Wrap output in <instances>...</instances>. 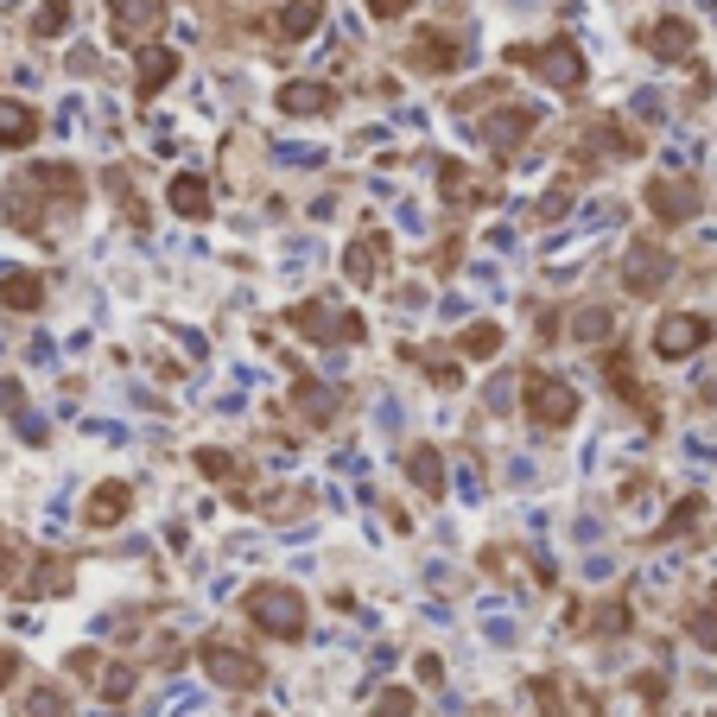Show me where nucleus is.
Here are the masks:
<instances>
[{"mask_svg": "<svg viewBox=\"0 0 717 717\" xmlns=\"http://www.w3.org/2000/svg\"><path fill=\"white\" fill-rule=\"evenodd\" d=\"M248 616H255V629H267V635H280V641H292V635H306V597L299 590H286V585H255L248 597Z\"/></svg>", "mask_w": 717, "mask_h": 717, "instance_id": "obj_1", "label": "nucleus"}, {"mask_svg": "<svg viewBox=\"0 0 717 717\" xmlns=\"http://www.w3.org/2000/svg\"><path fill=\"white\" fill-rule=\"evenodd\" d=\"M698 343H711V318L705 311H666L661 324H654V356H666V362L692 356Z\"/></svg>", "mask_w": 717, "mask_h": 717, "instance_id": "obj_2", "label": "nucleus"}, {"mask_svg": "<svg viewBox=\"0 0 717 717\" xmlns=\"http://www.w3.org/2000/svg\"><path fill=\"white\" fill-rule=\"evenodd\" d=\"M527 419L546 426V432H553V426H571V419H578V394L565 382H553V375H527Z\"/></svg>", "mask_w": 717, "mask_h": 717, "instance_id": "obj_3", "label": "nucleus"}, {"mask_svg": "<svg viewBox=\"0 0 717 717\" xmlns=\"http://www.w3.org/2000/svg\"><path fill=\"white\" fill-rule=\"evenodd\" d=\"M197 661H204L210 679H223V686H235V692H255L260 686V661H255V654H242V648H229V641H204Z\"/></svg>", "mask_w": 717, "mask_h": 717, "instance_id": "obj_4", "label": "nucleus"}, {"mask_svg": "<svg viewBox=\"0 0 717 717\" xmlns=\"http://www.w3.org/2000/svg\"><path fill=\"white\" fill-rule=\"evenodd\" d=\"M514 64H534L546 83H565V89H578L585 83V57L571 52V45H514Z\"/></svg>", "mask_w": 717, "mask_h": 717, "instance_id": "obj_5", "label": "nucleus"}, {"mask_svg": "<svg viewBox=\"0 0 717 717\" xmlns=\"http://www.w3.org/2000/svg\"><path fill=\"white\" fill-rule=\"evenodd\" d=\"M666 280V248H654V242H641V248H629V260H622V292H635V299H654Z\"/></svg>", "mask_w": 717, "mask_h": 717, "instance_id": "obj_6", "label": "nucleus"}, {"mask_svg": "<svg viewBox=\"0 0 717 717\" xmlns=\"http://www.w3.org/2000/svg\"><path fill=\"white\" fill-rule=\"evenodd\" d=\"M698 204H705L698 184H679V179H654V184H648V210H654L661 223H692Z\"/></svg>", "mask_w": 717, "mask_h": 717, "instance_id": "obj_7", "label": "nucleus"}, {"mask_svg": "<svg viewBox=\"0 0 717 717\" xmlns=\"http://www.w3.org/2000/svg\"><path fill=\"white\" fill-rule=\"evenodd\" d=\"M159 26V0H115V13H108V32L133 45V39H153Z\"/></svg>", "mask_w": 717, "mask_h": 717, "instance_id": "obj_8", "label": "nucleus"}, {"mask_svg": "<svg viewBox=\"0 0 717 717\" xmlns=\"http://www.w3.org/2000/svg\"><path fill=\"white\" fill-rule=\"evenodd\" d=\"M458 39H451V32H419V39H413V52H407V64L413 71H451V64H458Z\"/></svg>", "mask_w": 717, "mask_h": 717, "instance_id": "obj_9", "label": "nucleus"}, {"mask_svg": "<svg viewBox=\"0 0 717 717\" xmlns=\"http://www.w3.org/2000/svg\"><path fill=\"white\" fill-rule=\"evenodd\" d=\"M0 306L7 311H39L45 306V280H39V274H0Z\"/></svg>", "mask_w": 717, "mask_h": 717, "instance_id": "obj_10", "label": "nucleus"}, {"mask_svg": "<svg viewBox=\"0 0 717 717\" xmlns=\"http://www.w3.org/2000/svg\"><path fill=\"white\" fill-rule=\"evenodd\" d=\"M128 509H133V502H128V489H121V483H103L96 495H89L83 521H89V527H115V521H121Z\"/></svg>", "mask_w": 717, "mask_h": 717, "instance_id": "obj_11", "label": "nucleus"}, {"mask_svg": "<svg viewBox=\"0 0 717 717\" xmlns=\"http://www.w3.org/2000/svg\"><path fill=\"white\" fill-rule=\"evenodd\" d=\"M331 103H336V96L324 89V83H286V89H280V108H286V115H324Z\"/></svg>", "mask_w": 717, "mask_h": 717, "instance_id": "obj_12", "label": "nucleus"}, {"mask_svg": "<svg viewBox=\"0 0 717 717\" xmlns=\"http://www.w3.org/2000/svg\"><path fill=\"white\" fill-rule=\"evenodd\" d=\"M39 133V115L26 103H0V147H26Z\"/></svg>", "mask_w": 717, "mask_h": 717, "instance_id": "obj_13", "label": "nucleus"}, {"mask_svg": "<svg viewBox=\"0 0 717 717\" xmlns=\"http://www.w3.org/2000/svg\"><path fill=\"white\" fill-rule=\"evenodd\" d=\"M648 45H654V57H666V64H673V57L692 52V26H686V20H661V26L648 32Z\"/></svg>", "mask_w": 717, "mask_h": 717, "instance_id": "obj_14", "label": "nucleus"}, {"mask_svg": "<svg viewBox=\"0 0 717 717\" xmlns=\"http://www.w3.org/2000/svg\"><path fill=\"white\" fill-rule=\"evenodd\" d=\"M382 260H387V242L382 235H362V248H350V280L368 286L375 274H382Z\"/></svg>", "mask_w": 717, "mask_h": 717, "instance_id": "obj_15", "label": "nucleus"}, {"mask_svg": "<svg viewBox=\"0 0 717 717\" xmlns=\"http://www.w3.org/2000/svg\"><path fill=\"white\" fill-rule=\"evenodd\" d=\"M172 210H179V216H204V210H210V184L197 179V172L172 179Z\"/></svg>", "mask_w": 717, "mask_h": 717, "instance_id": "obj_16", "label": "nucleus"}, {"mask_svg": "<svg viewBox=\"0 0 717 717\" xmlns=\"http://www.w3.org/2000/svg\"><path fill=\"white\" fill-rule=\"evenodd\" d=\"M318 20H324V0H292L280 13V39H306V32H318Z\"/></svg>", "mask_w": 717, "mask_h": 717, "instance_id": "obj_17", "label": "nucleus"}, {"mask_svg": "<svg viewBox=\"0 0 717 717\" xmlns=\"http://www.w3.org/2000/svg\"><path fill=\"white\" fill-rule=\"evenodd\" d=\"M407 470H413V483L426 489V495H438V489H445V463H438V451H432V445H413Z\"/></svg>", "mask_w": 717, "mask_h": 717, "instance_id": "obj_18", "label": "nucleus"}, {"mask_svg": "<svg viewBox=\"0 0 717 717\" xmlns=\"http://www.w3.org/2000/svg\"><path fill=\"white\" fill-rule=\"evenodd\" d=\"M610 306H590V311H578V318H571V336H578V343H603V336H610Z\"/></svg>", "mask_w": 717, "mask_h": 717, "instance_id": "obj_19", "label": "nucleus"}, {"mask_svg": "<svg viewBox=\"0 0 717 717\" xmlns=\"http://www.w3.org/2000/svg\"><path fill=\"white\" fill-rule=\"evenodd\" d=\"M458 350L483 362V356H495V350H502V331H495V324H470V331L458 336Z\"/></svg>", "mask_w": 717, "mask_h": 717, "instance_id": "obj_20", "label": "nucleus"}, {"mask_svg": "<svg viewBox=\"0 0 717 717\" xmlns=\"http://www.w3.org/2000/svg\"><path fill=\"white\" fill-rule=\"evenodd\" d=\"M172 71H179V57H172V52H147V57H140V89L153 96L159 83H172Z\"/></svg>", "mask_w": 717, "mask_h": 717, "instance_id": "obj_21", "label": "nucleus"}, {"mask_svg": "<svg viewBox=\"0 0 717 717\" xmlns=\"http://www.w3.org/2000/svg\"><path fill=\"white\" fill-rule=\"evenodd\" d=\"M64 26H71V7H64V0L39 7V20H32V32H39V39H52V32H64Z\"/></svg>", "mask_w": 717, "mask_h": 717, "instance_id": "obj_22", "label": "nucleus"}, {"mask_svg": "<svg viewBox=\"0 0 717 717\" xmlns=\"http://www.w3.org/2000/svg\"><path fill=\"white\" fill-rule=\"evenodd\" d=\"M103 692L115 698V705H121V698L133 692V666H108V673H103Z\"/></svg>", "mask_w": 717, "mask_h": 717, "instance_id": "obj_23", "label": "nucleus"}, {"mask_svg": "<svg viewBox=\"0 0 717 717\" xmlns=\"http://www.w3.org/2000/svg\"><path fill=\"white\" fill-rule=\"evenodd\" d=\"M375 717H413V692H400V686L382 692V711H375Z\"/></svg>", "mask_w": 717, "mask_h": 717, "instance_id": "obj_24", "label": "nucleus"}, {"mask_svg": "<svg viewBox=\"0 0 717 717\" xmlns=\"http://www.w3.org/2000/svg\"><path fill=\"white\" fill-rule=\"evenodd\" d=\"M197 470H210V477H235V458H229V451H204Z\"/></svg>", "mask_w": 717, "mask_h": 717, "instance_id": "obj_25", "label": "nucleus"}, {"mask_svg": "<svg viewBox=\"0 0 717 717\" xmlns=\"http://www.w3.org/2000/svg\"><path fill=\"white\" fill-rule=\"evenodd\" d=\"M368 13H375V20H400V13H407V0H368Z\"/></svg>", "mask_w": 717, "mask_h": 717, "instance_id": "obj_26", "label": "nucleus"}, {"mask_svg": "<svg viewBox=\"0 0 717 717\" xmlns=\"http://www.w3.org/2000/svg\"><path fill=\"white\" fill-rule=\"evenodd\" d=\"M0 585H13V546H0Z\"/></svg>", "mask_w": 717, "mask_h": 717, "instance_id": "obj_27", "label": "nucleus"}, {"mask_svg": "<svg viewBox=\"0 0 717 717\" xmlns=\"http://www.w3.org/2000/svg\"><path fill=\"white\" fill-rule=\"evenodd\" d=\"M13 400H20V387H13V382H0V407H13Z\"/></svg>", "mask_w": 717, "mask_h": 717, "instance_id": "obj_28", "label": "nucleus"}]
</instances>
